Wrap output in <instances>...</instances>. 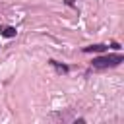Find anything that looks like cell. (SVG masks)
<instances>
[{
  "label": "cell",
  "mask_w": 124,
  "mask_h": 124,
  "mask_svg": "<svg viewBox=\"0 0 124 124\" xmlns=\"http://www.w3.org/2000/svg\"><path fill=\"white\" fill-rule=\"evenodd\" d=\"M50 64H52V66H56V68H58V70H60V72H66V70H68V68H66V66H60V64H58V62H54V60H52V62H50Z\"/></svg>",
  "instance_id": "4"
},
{
  "label": "cell",
  "mask_w": 124,
  "mask_h": 124,
  "mask_svg": "<svg viewBox=\"0 0 124 124\" xmlns=\"http://www.w3.org/2000/svg\"><path fill=\"white\" fill-rule=\"evenodd\" d=\"M124 60L122 54H108V56H99L93 60V68H112V66H118L120 62Z\"/></svg>",
  "instance_id": "1"
},
{
  "label": "cell",
  "mask_w": 124,
  "mask_h": 124,
  "mask_svg": "<svg viewBox=\"0 0 124 124\" xmlns=\"http://www.w3.org/2000/svg\"><path fill=\"white\" fill-rule=\"evenodd\" d=\"M74 2H76V0H66V4H70V6H72Z\"/></svg>",
  "instance_id": "5"
},
{
  "label": "cell",
  "mask_w": 124,
  "mask_h": 124,
  "mask_svg": "<svg viewBox=\"0 0 124 124\" xmlns=\"http://www.w3.org/2000/svg\"><path fill=\"white\" fill-rule=\"evenodd\" d=\"M107 50V45H89V46H85L83 48V52H105Z\"/></svg>",
  "instance_id": "2"
},
{
  "label": "cell",
  "mask_w": 124,
  "mask_h": 124,
  "mask_svg": "<svg viewBox=\"0 0 124 124\" xmlns=\"http://www.w3.org/2000/svg\"><path fill=\"white\" fill-rule=\"evenodd\" d=\"M16 33H17V31H16V27H4V29H2V35H4V37H8V39L16 37Z\"/></svg>",
  "instance_id": "3"
}]
</instances>
